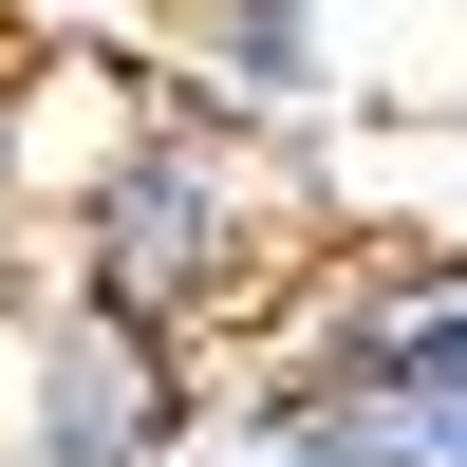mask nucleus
I'll list each match as a JSON object with an SVG mask.
<instances>
[{
	"label": "nucleus",
	"instance_id": "obj_5",
	"mask_svg": "<svg viewBox=\"0 0 467 467\" xmlns=\"http://www.w3.org/2000/svg\"><path fill=\"white\" fill-rule=\"evenodd\" d=\"M393 449H411V467H467V356H431V374L393 393Z\"/></svg>",
	"mask_w": 467,
	"mask_h": 467
},
{
	"label": "nucleus",
	"instance_id": "obj_1",
	"mask_svg": "<svg viewBox=\"0 0 467 467\" xmlns=\"http://www.w3.org/2000/svg\"><path fill=\"white\" fill-rule=\"evenodd\" d=\"M318 281H337V244H318L299 150L224 131V112H187V94H131L94 131V169H75V206H57V299L169 337V356H244V337H281Z\"/></svg>",
	"mask_w": 467,
	"mask_h": 467
},
{
	"label": "nucleus",
	"instance_id": "obj_2",
	"mask_svg": "<svg viewBox=\"0 0 467 467\" xmlns=\"http://www.w3.org/2000/svg\"><path fill=\"white\" fill-rule=\"evenodd\" d=\"M187 449H206V356L57 299L19 356V467H187Z\"/></svg>",
	"mask_w": 467,
	"mask_h": 467
},
{
	"label": "nucleus",
	"instance_id": "obj_3",
	"mask_svg": "<svg viewBox=\"0 0 467 467\" xmlns=\"http://www.w3.org/2000/svg\"><path fill=\"white\" fill-rule=\"evenodd\" d=\"M150 94L299 150L337 112V19H318V0H150Z\"/></svg>",
	"mask_w": 467,
	"mask_h": 467
},
{
	"label": "nucleus",
	"instance_id": "obj_4",
	"mask_svg": "<svg viewBox=\"0 0 467 467\" xmlns=\"http://www.w3.org/2000/svg\"><path fill=\"white\" fill-rule=\"evenodd\" d=\"M187 467H411V449H393V393H337V374L262 356L244 393L206 411V449H187Z\"/></svg>",
	"mask_w": 467,
	"mask_h": 467
}]
</instances>
